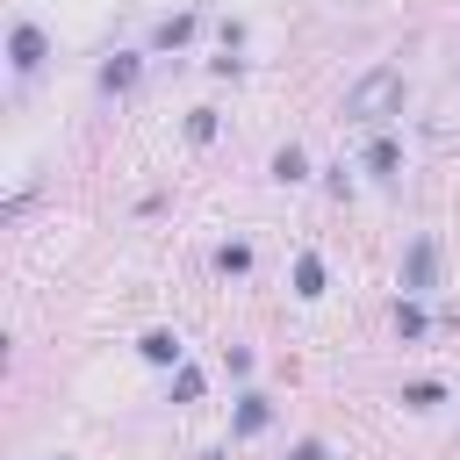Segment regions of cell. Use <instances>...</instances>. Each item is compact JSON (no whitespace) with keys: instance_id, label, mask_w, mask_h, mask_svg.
Masks as SVG:
<instances>
[{"instance_id":"1","label":"cell","mask_w":460,"mask_h":460,"mask_svg":"<svg viewBox=\"0 0 460 460\" xmlns=\"http://www.w3.org/2000/svg\"><path fill=\"white\" fill-rule=\"evenodd\" d=\"M395 101H402V72H395V65H374V72L345 93V115H352V122H381Z\"/></svg>"},{"instance_id":"2","label":"cell","mask_w":460,"mask_h":460,"mask_svg":"<svg viewBox=\"0 0 460 460\" xmlns=\"http://www.w3.org/2000/svg\"><path fill=\"white\" fill-rule=\"evenodd\" d=\"M402 288H410V295L438 288V244H431V237H410V252H402Z\"/></svg>"},{"instance_id":"3","label":"cell","mask_w":460,"mask_h":460,"mask_svg":"<svg viewBox=\"0 0 460 460\" xmlns=\"http://www.w3.org/2000/svg\"><path fill=\"white\" fill-rule=\"evenodd\" d=\"M43 50H50V43H43V29H36V22H14V36H7V65H14L22 79L43 65Z\"/></svg>"},{"instance_id":"4","label":"cell","mask_w":460,"mask_h":460,"mask_svg":"<svg viewBox=\"0 0 460 460\" xmlns=\"http://www.w3.org/2000/svg\"><path fill=\"white\" fill-rule=\"evenodd\" d=\"M295 295H309V302L323 295V259H316V252H302V259H295Z\"/></svg>"},{"instance_id":"5","label":"cell","mask_w":460,"mask_h":460,"mask_svg":"<svg viewBox=\"0 0 460 460\" xmlns=\"http://www.w3.org/2000/svg\"><path fill=\"white\" fill-rule=\"evenodd\" d=\"M395 165H402V151H395V137H374V144H367V172H381V180H388Z\"/></svg>"},{"instance_id":"6","label":"cell","mask_w":460,"mask_h":460,"mask_svg":"<svg viewBox=\"0 0 460 460\" xmlns=\"http://www.w3.org/2000/svg\"><path fill=\"white\" fill-rule=\"evenodd\" d=\"M137 352H144L151 367H172V359H180V338H172V331H151V338H144Z\"/></svg>"},{"instance_id":"7","label":"cell","mask_w":460,"mask_h":460,"mask_svg":"<svg viewBox=\"0 0 460 460\" xmlns=\"http://www.w3.org/2000/svg\"><path fill=\"white\" fill-rule=\"evenodd\" d=\"M266 417H273V410H266V395H244V402H237V438L266 431Z\"/></svg>"},{"instance_id":"8","label":"cell","mask_w":460,"mask_h":460,"mask_svg":"<svg viewBox=\"0 0 460 460\" xmlns=\"http://www.w3.org/2000/svg\"><path fill=\"white\" fill-rule=\"evenodd\" d=\"M101 86H108V93L137 86V58H108V65H101Z\"/></svg>"},{"instance_id":"9","label":"cell","mask_w":460,"mask_h":460,"mask_svg":"<svg viewBox=\"0 0 460 460\" xmlns=\"http://www.w3.org/2000/svg\"><path fill=\"white\" fill-rule=\"evenodd\" d=\"M402 402H410V410H431V402H446V388H438V381H410Z\"/></svg>"},{"instance_id":"10","label":"cell","mask_w":460,"mask_h":460,"mask_svg":"<svg viewBox=\"0 0 460 460\" xmlns=\"http://www.w3.org/2000/svg\"><path fill=\"white\" fill-rule=\"evenodd\" d=\"M395 331H402V338H424V309H417V302H395Z\"/></svg>"},{"instance_id":"11","label":"cell","mask_w":460,"mask_h":460,"mask_svg":"<svg viewBox=\"0 0 460 460\" xmlns=\"http://www.w3.org/2000/svg\"><path fill=\"white\" fill-rule=\"evenodd\" d=\"M194 36V14H172V22H158V43H187Z\"/></svg>"},{"instance_id":"12","label":"cell","mask_w":460,"mask_h":460,"mask_svg":"<svg viewBox=\"0 0 460 460\" xmlns=\"http://www.w3.org/2000/svg\"><path fill=\"white\" fill-rule=\"evenodd\" d=\"M273 180H302V151H295V144L273 158Z\"/></svg>"},{"instance_id":"13","label":"cell","mask_w":460,"mask_h":460,"mask_svg":"<svg viewBox=\"0 0 460 460\" xmlns=\"http://www.w3.org/2000/svg\"><path fill=\"white\" fill-rule=\"evenodd\" d=\"M216 266H223V273H244V266H252V252H244V244H223V252H216Z\"/></svg>"},{"instance_id":"14","label":"cell","mask_w":460,"mask_h":460,"mask_svg":"<svg viewBox=\"0 0 460 460\" xmlns=\"http://www.w3.org/2000/svg\"><path fill=\"white\" fill-rule=\"evenodd\" d=\"M194 395H201V374H194V367H180V381H172V402H194Z\"/></svg>"},{"instance_id":"15","label":"cell","mask_w":460,"mask_h":460,"mask_svg":"<svg viewBox=\"0 0 460 460\" xmlns=\"http://www.w3.org/2000/svg\"><path fill=\"white\" fill-rule=\"evenodd\" d=\"M187 137H194V144H208V137H216V115H208V108H194V122H187Z\"/></svg>"},{"instance_id":"16","label":"cell","mask_w":460,"mask_h":460,"mask_svg":"<svg viewBox=\"0 0 460 460\" xmlns=\"http://www.w3.org/2000/svg\"><path fill=\"white\" fill-rule=\"evenodd\" d=\"M288 460H331V453H323V446H316V438H302V446H295V453H288Z\"/></svg>"}]
</instances>
